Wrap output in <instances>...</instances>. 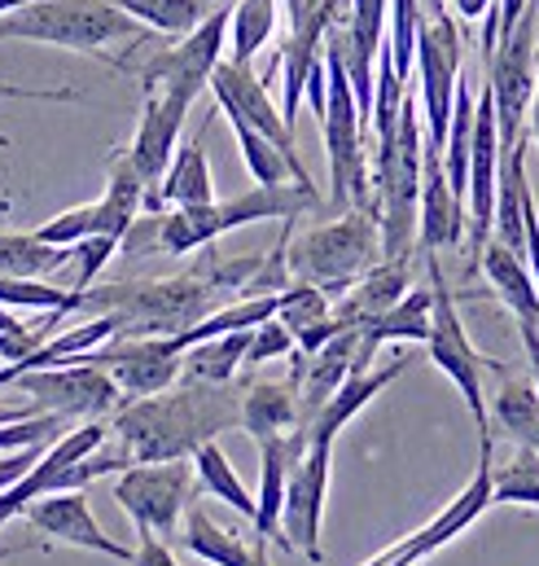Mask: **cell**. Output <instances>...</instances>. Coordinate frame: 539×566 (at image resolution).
Here are the masks:
<instances>
[{"label":"cell","instance_id":"cell-1","mask_svg":"<svg viewBox=\"0 0 539 566\" xmlns=\"http://www.w3.org/2000/svg\"><path fill=\"white\" fill-rule=\"evenodd\" d=\"M242 426V391L233 382H180L115 409L110 430L128 465L140 461H184L215 434Z\"/></svg>","mask_w":539,"mask_h":566},{"label":"cell","instance_id":"cell-2","mask_svg":"<svg viewBox=\"0 0 539 566\" xmlns=\"http://www.w3.org/2000/svg\"><path fill=\"white\" fill-rule=\"evenodd\" d=\"M320 207L316 185H255L229 202H207V207H176L171 216H158L145 224V233L154 238L158 251L167 255H189L198 247H211L215 238L242 229V224H260V220H298L303 211Z\"/></svg>","mask_w":539,"mask_h":566},{"label":"cell","instance_id":"cell-3","mask_svg":"<svg viewBox=\"0 0 539 566\" xmlns=\"http://www.w3.org/2000/svg\"><path fill=\"white\" fill-rule=\"evenodd\" d=\"M421 149L425 128L416 124V97L400 102V119L387 137H378V233L382 260H408L416 242V198H421Z\"/></svg>","mask_w":539,"mask_h":566},{"label":"cell","instance_id":"cell-4","mask_svg":"<svg viewBox=\"0 0 539 566\" xmlns=\"http://www.w3.org/2000/svg\"><path fill=\"white\" fill-rule=\"evenodd\" d=\"M382 260V233L373 211L347 207V216L303 233L285 247V269L294 285H316L320 294H347L373 264Z\"/></svg>","mask_w":539,"mask_h":566},{"label":"cell","instance_id":"cell-5","mask_svg":"<svg viewBox=\"0 0 539 566\" xmlns=\"http://www.w3.org/2000/svg\"><path fill=\"white\" fill-rule=\"evenodd\" d=\"M0 40H35L75 53H106V44L145 40V31L110 0H35L0 18Z\"/></svg>","mask_w":539,"mask_h":566},{"label":"cell","instance_id":"cell-6","mask_svg":"<svg viewBox=\"0 0 539 566\" xmlns=\"http://www.w3.org/2000/svg\"><path fill=\"white\" fill-rule=\"evenodd\" d=\"M207 277H176V282H145V285H106L84 290L80 307H97L102 316L119 321L115 338H171L189 325H198L211 307Z\"/></svg>","mask_w":539,"mask_h":566},{"label":"cell","instance_id":"cell-7","mask_svg":"<svg viewBox=\"0 0 539 566\" xmlns=\"http://www.w3.org/2000/svg\"><path fill=\"white\" fill-rule=\"evenodd\" d=\"M325 75H329V93H325L320 128H325V149H329V202L342 211L356 207V211L378 216V198L369 189V163H364V119L347 84V71L329 44H325Z\"/></svg>","mask_w":539,"mask_h":566},{"label":"cell","instance_id":"cell-8","mask_svg":"<svg viewBox=\"0 0 539 566\" xmlns=\"http://www.w3.org/2000/svg\"><path fill=\"white\" fill-rule=\"evenodd\" d=\"M539 80V4L531 0L509 35L496 40L487 57V93L496 106V128H500V149L522 137V119L531 111Z\"/></svg>","mask_w":539,"mask_h":566},{"label":"cell","instance_id":"cell-9","mask_svg":"<svg viewBox=\"0 0 539 566\" xmlns=\"http://www.w3.org/2000/svg\"><path fill=\"white\" fill-rule=\"evenodd\" d=\"M425 273H430V294H434L425 352H430V360L452 378V387L465 396L478 434L492 439V434H487V400H483V374H487L492 360H483L478 347L469 343L465 321H461V312H456V298H452V290H447V273H443V264H438L434 255H425Z\"/></svg>","mask_w":539,"mask_h":566},{"label":"cell","instance_id":"cell-10","mask_svg":"<svg viewBox=\"0 0 539 566\" xmlns=\"http://www.w3.org/2000/svg\"><path fill=\"white\" fill-rule=\"evenodd\" d=\"M416 71H421V128L425 149L443 154L447 124H452V97L461 80V31L447 9H425L416 31Z\"/></svg>","mask_w":539,"mask_h":566},{"label":"cell","instance_id":"cell-11","mask_svg":"<svg viewBox=\"0 0 539 566\" xmlns=\"http://www.w3.org/2000/svg\"><path fill=\"white\" fill-rule=\"evenodd\" d=\"M224 35H229V9H215L207 13L189 35H180L171 49H158L149 53L136 75H140V88L145 93H171V97H184V102H198V93L211 84L215 66L224 62Z\"/></svg>","mask_w":539,"mask_h":566},{"label":"cell","instance_id":"cell-12","mask_svg":"<svg viewBox=\"0 0 539 566\" xmlns=\"http://www.w3.org/2000/svg\"><path fill=\"white\" fill-rule=\"evenodd\" d=\"M9 387L27 391L35 413H53L62 422L71 418H84V422H102L106 413L124 409V396L115 387V378L97 365H53V369H31V374H18Z\"/></svg>","mask_w":539,"mask_h":566},{"label":"cell","instance_id":"cell-13","mask_svg":"<svg viewBox=\"0 0 539 566\" xmlns=\"http://www.w3.org/2000/svg\"><path fill=\"white\" fill-rule=\"evenodd\" d=\"M189 496H193L189 461H140L119 470V483H115V501L128 510L136 532H154L158 541L176 532Z\"/></svg>","mask_w":539,"mask_h":566},{"label":"cell","instance_id":"cell-14","mask_svg":"<svg viewBox=\"0 0 539 566\" xmlns=\"http://www.w3.org/2000/svg\"><path fill=\"white\" fill-rule=\"evenodd\" d=\"M492 505V439H483V452H478V470L474 479L452 496V505H443L425 527L408 532L404 541H395L391 549H382L378 558H369L364 566H416L421 558H430L434 549H443L447 541H456L461 532H469Z\"/></svg>","mask_w":539,"mask_h":566},{"label":"cell","instance_id":"cell-15","mask_svg":"<svg viewBox=\"0 0 539 566\" xmlns=\"http://www.w3.org/2000/svg\"><path fill=\"white\" fill-rule=\"evenodd\" d=\"M180 356L184 352L176 347V338H110L106 347H93L75 360L106 369L115 378L124 405H128V400H145V396L167 391L180 378Z\"/></svg>","mask_w":539,"mask_h":566},{"label":"cell","instance_id":"cell-16","mask_svg":"<svg viewBox=\"0 0 539 566\" xmlns=\"http://www.w3.org/2000/svg\"><path fill=\"white\" fill-rule=\"evenodd\" d=\"M211 93H215V102H220V111L229 119L251 124L255 133H264L285 154V163H289V171H294L298 185H311V176H307V167L298 158V145H294V128L276 115V106H272L268 97V84L246 62H220L215 75H211Z\"/></svg>","mask_w":539,"mask_h":566},{"label":"cell","instance_id":"cell-17","mask_svg":"<svg viewBox=\"0 0 539 566\" xmlns=\"http://www.w3.org/2000/svg\"><path fill=\"white\" fill-rule=\"evenodd\" d=\"M329 461H334V448H303V457L285 474L281 536L289 554H303L307 563H325L320 518H325V496H329Z\"/></svg>","mask_w":539,"mask_h":566},{"label":"cell","instance_id":"cell-18","mask_svg":"<svg viewBox=\"0 0 539 566\" xmlns=\"http://www.w3.org/2000/svg\"><path fill=\"white\" fill-rule=\"evenodd\" d=\"M22 518L49 541H62V545H75V549H88V554H106L115 563L133 566V549H124L119 541H110L102 532V523L93 518V505H88L84 492H49V496L31 501L22 510Z\"/></svg>","mask_w":539,"mask_h":566},{"label":"cell","instance_id":"cell-19","mask_svg":"<svg viewBox=\"0 0 539 566\" xmlns=\"http://www.w3.org/2000/svg\"><path fill=\"white\" fill-rule=\"evenodd\" d=\"M193 102L184 97H171V93H145V111H140V124H136L133 145L124 149L128 163L136 167V176L145 180V207H154V189L176 154L180 142V128H184V115H189Z\"/></svg>","mask_w":539,"mask_h":566},{"label":"cell","instance_id":"cell-20","mask_svg":"<svg viewBox=\"0 0 539 566\" xmlns=\"http://www.w3.org/2000/svg\"><path fill=\"white\" fill-rule=\"evenodd\" d=\"M421 251L425 255H438L447 247H456L465 238V202L452 193L447 185V171H443V154L434 149H421Z\"/></svg>","mask_w":539,"mask_h":566},{"label":"cell","instance_id":"cell-21","mask_svg":"<svg viewBox=\"0 0 539 566\" xmlns=\"http://www.w3.org/2000/svg\"><path fill=\"white\" fill-rule=\"evenodd\" d=\"M408 369V356H395L387 369H364V374H351L307 422H303V439H307V448H334V439H338V430L351 422L373 396H382L400 374Z\"/></svg>","mask_w":539,"mask_h":566},{"label":"cell","instance_id":"cell-22","mask_svg":"<svg viewBox=\"0 0 539 566\" xmlns=\"http://www.w3.org/2000/svg\"><path fill=\"white\" fill-rule=\"evenodd\" d=\"M408 290V260H378L360 282L342 294V303L334 307V321L342 329H369L382 312H391Z\"/></svg>","mask_w":539,"mask_h":566},{"label":"cell","instance_id":"cell-23","mask_svg":"<svg viewBox=\"0 0 539 566\" xmlns=\"http://www.w3.org/2000/svg\"><path fill=\"white\" fill-rule=\"evenodd\" d=\"M430 312H434V294H430V290H408L391 312H382L369 329H360V360H356V374L369 369V360L378 356L382 343H425V338H430Z\"/></svg>","mask_w":539,"mask_h":566},{"label":"cell","instance_id":"cell-24","mask_svg":"<svg viewBox=\"0 0 539 566\" xmlns=\"http://www.w3.org/2000/svg\"><path fill=\"white\" fill-rule=\"evenodd\" d=\"M242 430L264 439H281L303 430V409H298V382H255L242 391Z\"/></svg>","mask_w":539,"mask_h":566},{"label":"cell","instance_id":"cell-25","mask_svg":"<svg viewBox=\"0 0 539 566\" xmlns=\"http://www.w3.org/2000/svg\"><path fill=\"white\" fill-rule=\"evenodd\" d=\"M478 264H483L487 282L496 285L500 303L518 316V325H522V329H539V290H536V282H531V273H527V260L514 255V251L500 247V242H487L483 255H478Z\"/></svg>","mask_w":539,"mask_h":566},{"label":"cell","instance_id":"cell-26","mask_svg":"<svg viewBox=\"0 0 539 566\" xmlns=\"http://www.w3.org/2000/svg\"><path fill=\"white\" fill-rule=\"evenodd\" d=\"M207 202H215L211 163L202 154V142H184L171 154V163H167V171H162V180L154 189V207L149 211H162V207H207Z\"/></svg>","mask_w":539,"mask_h":566},{"label":"cell","instance_id":"cell-27","mask_svg":"<svg viewBox=\"0 0 539 566\" xmlns=\"http://www.w3.org/2000/svg\"><path fill=\"white\" fill-rule=\"evenodd\" d=\"M184 549L193 558L211 566H272L268 563V541H255V545H242L233 532H224L202 505L189 510V523H184Z\"/></svg>","mask_w":539,"mask_h":566},{"label":"cell","instance_id":"cell-28","mask_svg":"<svg viewBox=\"0 0 539 566\" xmlns=\"http://www.w3.org/2000/svg\"><path fill=\"white\" fill-rule=\"evenodd\" d=\"M140 207H145V180L136 176L128 154L119 149V154L110 158L106 193L97 198V233H93V238H115V242H124L128 229L136 224V211H140Z\"/></svg>","mask_w":539,"mask_h":566},{"label":"cell","instance_id":"cell-29","mask_svg":"<svg viewBox=\"0 0 539 566\" xmlns=\"http://www.w3.org/2000/svg\"><path fill=\"white\" fill-rule=\"evenodd\" d=\"M246 347H251V329L207 338L180 356V378L184 382H233V374L246 365Z\"/></svg>","mask_w":539,"mask_h":566},{"label":"cell","instance_id":"cell-30","mask_svg":"<svg viewBox=\"0 0 539 566\" xmlns=\"http://www.w3.org/2000/svg\"><path fill=\"white\" fill-rule=\"evenodd\" d=\"M193 483L202 488V492H211V496H220L224 505H233V510H242L246 518H255V496L246 492V483L237 479V470H233V461L224 457V448L211 439V443H202L198 452H193Z\"/></svg>","mask_w":539,"mask_h":566},{"label":"cell","instance_id":"cell-31","mask_svg":"<svg viewBox=\"0 0 539 566\" xmlns=\"http://www.w3.org/2000/svg\"><path fill=\"white\" fill-rule=\"evenodd\" d=\"M75 251L62 247H44L35 233H0V277H27L40 282L49 273H57Z\"/></svg>","mask_w":539,"mask_h":566},{"label":"cell","instance_id":"cell-32","mask_svg":"<svg viewBox=\"0 0 539 566\" xmlns=\"http://www.w3.org/2000/svg\"><path fill=\"white\" fill-rule=\"evenodd\" d=\"M492 418L500 422L505 434L518 439V448L539 452V396L531 382H522V378H505V387L496 391Z\"/></svg>","mask_w":539,"mask_h":566},{"label":"cell","instance_id":"cell-33","mask_svg":"<svg viewBox=\"0 0 539 566\" xmlns=\"http://www.w3.org/2000/svg\"><path fill=\"white\" fill-rule=\"evenodd\" d=\"M276 31V0H237L229 9V44L233 57L229 62H255V53L264 49Z\"/></svg>","mask_w":539,"mask_h":566},{"label":"cell","instance_id":"cell-34","mask_svg":"<svg viewBox=\"0 0 539 566\" xmlns=\"http://www.w3.org/2000/svg\"><path fill=\"white\" fill-rule=\"evenodd\" d=\"M110 4L136 18L140 27L162 31V35H189L207 18L202 0H110Z\"/></svg>","mask_w":539,"mask_h":566},{"label":"cell","instance_id":"cell-35","mask_svg":"<svg viewBox=\"0 0 539 566\" xmlns=\"http://www.w3.org/2000/svg\"><path fill=\"white\" fill-rule=\"evenodd\" d=\"M391 27H387V53H391V71L395 80L412 75V62H416V31H421V18H425V4L421 0H391Z\"/></svg>","mask_w":539,"mask_h":566},{"label":"cell","instance_id":"cell-36","mask_svg":"<svg viewBox=\"0 0 539 566\" xmlns=\"http://www.w3.org/2000/svg\"><path fill=\"white\" fill-rule=\"evenodd\" d=\"M492 505H539V452L518 448L505 470H492Z\"/></svg>","mask_w":539,"mask_h":566},{"label":"cell","instance_id":"cell-37","mask_svg":"<svg viewBox=\"0 0 539 566\" xmlns=\"http://www.w3.org/2000/svg\"><path fill=\"white\" fill-rule=\"evenodd\" d=\"M84 303V294L75 290H57L49 282H27V277H0V307H40V312H75Z\"/></svg>","mask_w":539,"mask_h":566},{"label":"cell","instance_id":"cell-38","mask_svg":"<svg viewBox=\"0 0 539 566\" xmlns=\"http://www.w3.org/2000/svg\"><path fill=\"white\" fill-rule=\"evenodd\" d=\"M229 124H233V133H237L242 158H246V167H251L255 185H285V180H294V171H289L285 154H281L264 133H255V128H251V124H242V119H229Z\"/></svg>","mask_w":539,"mask_h":566},{"label":"cell","instance_id":"cell-39","mask_svg":"<svg viewBox=\"0 0 539 566\" xmlns=\"http://www.w3.org/2000/svg\"><path fill=\"white\" fill-rule=\"evenodd\" d=\"M97 233V202H84V207H71V211H62V216H53L49 224H40L35 229V238L44 242V247H62V251H75L84 238H93Z\"/></svg>","mask_w":539,"mask_h":566},{"label":"cell","instance_id":"cell-40","mask_svg":"<svg viewBox=\"0 0 539 566\" xmlns=\"http://www.w3.org/2000/svg\"><path fill=\"white\" fill-rule=\"evenodd\" d=\"M387 13H391V0H351L347 35H351L369 57L382 53V40H387Z\"/></svg>","mask_w":539,"mask_h":566},{"label":"cell","instance_id":"cell-41","mask_svg":"<svg viewBox=\"0 0 539 566\" xmlns=\"http://www.w3.org/2000/svg\"><path fill=\"white\" fill-rule=\"evenodd\" d=\"M57 434H66V422L53 418V413H40V418H27V422L0 426V452H18V448H31V443H53Z\"/></svg>","mask_w":539,"mask_h":566},{"label":"cell","instance_id":"cell-42","mask_svg":"<svg viewBox=\"0 0 539 566\" xmlns=\"http://www.w3.org/2000/svg\"><path fill=\"white\" fill-rule=\"evenodd\" d=\"M294 352V334L272 316L260 329H251V347H246V365H264V360H276V356H289Z\"/></svg>","mask_w":539,"mask_h":566},{"label":"cell","instance_id":"cell-43","mask_svg":"<svg viewBox=\"0 0 539 566\" xmlns=\"http://www.w3.org/2000/svg\"><path fill=\"white\" fill-rule=\"evenodd\" d=\"M119 251V242L115 238H84L80 247H75V260H80V277H75V294H84L88 285L97 282V273L110 264V255Z\"/></svg>","mask_w":539,"mask_h":566},{"label":"cell","instance_id":"cell-44","mask_svg":"<svg viewBox=\"0 0 539 566\" xmlns=\"http://www.w3.org/2000/svg\"><path fill=\"white\" fill-rule=\"evenodd\" d=\"M44 448H49V443H31V448H18V452H0V492L13 488V483L44 457Z\"/></svg>","mask_w":539,"mask_h":566},{"label":"cell","instance_id":"cell-45","mask_svg":"<svg viewBox=\"0 0 539 566\" xmlns=\"http://www.w3.org/2000/svg\"><path fill=\"white\" fill-rule=\"evenodd\" d=\"M80 102L75 88H18V84H0V102Z\"/></svg>","mask_w":539,"mask_h":566},{"label":"cell","instance_id":"cell-46","mask_svg":"<svg viewBox=\"0 0 539 566\" xmlns=\"http://www.w3.org/2000/svg\"><path fill=\"white\" fill-rule=\"evenodd\" d=\"M133 566H180V563H176L171 545H162L154 532H140V545H136V554H133Z\"/></svg>","mask_w":539,"mask_h":566},{"label":"cell","instance_id":"cell-47","mask_svg":"<svg viewBox=\"0 0 539 566\" xmlns=\"http://www.w3.org/2000/svg\"><path fill=\"white\" fill-rule=\"evenodd\" d=\"M527 4H531V0H496V40L518 27V18H522Z\"/></svg>","mask_w":539,"mask_h":566},{"label":"cell","instance_id":"cell-48","mask_svg":"<svg viewBox=\"0 0 539 566\" xmlns=\"http://www.w3.org/2000/svg\"><path fill=\"white\" fill-rule=\"evenodd\" d=\"M27 418H40L35 405H9V400H0V426L27 422Z\"/></svg>","mask_w":539,"mask_h":566},{"label":"cell","instance_id":"cell-49","mask_svg":"<svg viewBox=\"0 0 539 566\" xmlns=\"http://www.w3.org/2000/svg\"><path fill=\"white\" fill-rule=\"evenodd\" d=\"M522 343H527V360H531V387L539 396V329H522Z\"/></svg>","mask_w":539,"mask_h":566},{"label":"cell","instance_id":"cell-50","mask_svg":"<svg viewBox=\"0 0 539 566\" xmlns=\"http://www.w3.org/2000/svg\"><path fill=\"white\" fill-rule=\"evenodd\" d=\"M461 18H483L487 9H496V0H452Z\"/></svg>","mask_w":539,"mask_h":566},{"label":"cell","instance_id":"cell-51","mask_svg":"<svg viewBox=\"0 0 539 566\" xmlns=\"http://www.w3.org/2000/svg\"><path fill=\"white\" fill-rule=\"evenodd\" d=\"M22 329H27V325H22L9 307H0V334H22Z\"/></svg>","mask_w":539,"mask_h":566},{"label":"cell","instance_id":"cell-52","mask_svg":"<svg viewBox=\"0 0 539 566\" xmlns=\"http://www.w3.org/2000/svg\"><path fill=\"white\" fill-rule=\"evenodd\" d=\"M531 137H536V145H539V80H536V97H531Z\"/></svg>","mask_w":539,"mask_h":566},{"label":"cell","instance_id":"cell-53","mask_svg":"<svg viewBox=\"0 0 539 566\" xmlns=\"http://www.w3.org/2000/svg\"><path fill=\"white\" fill-rule=\"evenodd\" d=\"M4 216H9V198H0V220H4Z\"/></svg>","mask_w":539,"mask_h":566},{"label":"cell","instance_id":"cell-54","mask_svg":"<svg viewBox=\"0 0 539 566\" xmlns=\"http://www.w3.org/2000/svg\"><path fill=\"white\" fill-rule=\"evenodd\" d=\"M0 149H9V137H4V133H0Z\"/></svg>","mask_w":539,"mask_h":566},{"label":"cell","instance_id":"cell-55","mask_svg":"<svg viewBox=\"0 0 539 566\" xmlns=\"http://www.w3.org/2000/svg\"><path fill=\"white\" fill-rule=\"evenodd\" d=\"M4 558H9V554H4V549H0V563H4Z\"/></svg>","mask_w":539,"mask_h":566}]
</instances>
